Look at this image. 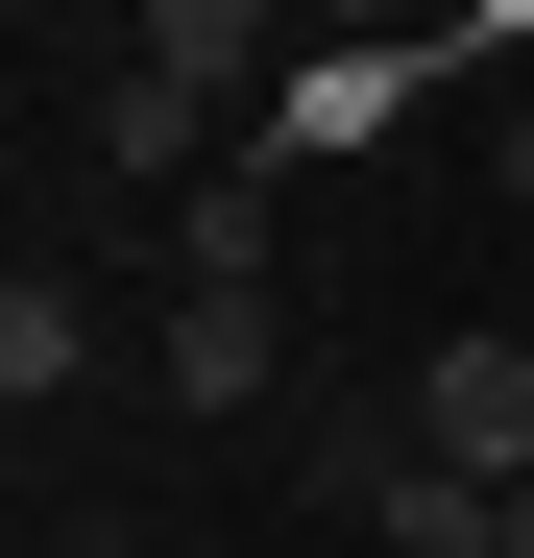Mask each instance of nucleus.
<instances>
[{
	"instance_id": "obj_3",
	"label": "nucleus",
	"mask_w": 534,
	"mask_h": 558,
	"mask_svg": "<svg viewBox=\"0 0 534 558\" xmlns=\"http://www.w3.org/2000/svg\"><path fill=\"white\" fill-rule=\"evenodd\" d=\"M267 364H292L267 292H195V316H170V413H267Z\"/></svg>"
},
{
	"instance_id": "obj_5",
	"label": "nucleus",
	"mask_w": 534,
	"mask_h": 558,
	"mask_svg": "<svg viewBox=\"0 0 534 558\" xmlns=\"http://www.w3.org/2000/svg\"><path fill=\"white\" fill-rule=\"evenodd\" d=\"M146 73H195V98H219V73H267V0H146Z\"/></svg>"
},
{
	"instance_id": "obj_2",
	"label": "nucleus",
	"mask_w": 534,
	"mask_h": 558,
	"mask_svg": "<svg viewBox=\"0 0 534 558\" xmlns=\"http://www.w3.org/2000/svg\"><path fill=\"white\" fill-rule=\"evenodd\" d=\"M73 122H98V170H122V195H195V122H219V98H195V73H146V49H122V73H98Z\"/></svg>"
},
{
	"instance_id": "obj_8",
	"label": "nucleus",
	"mask_w": 534,
	"mask_h": 558,
	"mask_svg": "<svg viewBox=\"0 0 534 558\" xmlns=\"http://www.w3.org/2000/svg\"><path fill=\"white\" fill-rule=\"evenodd\" d=\"M49 558H122V534H49Z\"/></svg>"
},
{
	"instance_id": "obj_1",
	"label": "nucleus",
	"mask_w": 534,
	"mask_h": 558,
	"mask_svg": "<svg viewBox=\"0 0 534 558\" xmlns=\"http://www.w3.org/2000/svg\"><path fill=\"white\" fill-rule=\"evenodd\" d=\"M413 461H437V486H534V340L510 316H462L413 364Z\"/></svg>"
},
{
	"instance_id": "obj_7",
	"label": "nucleus",
	"mask_w": 534,
	"mask_h": 558,
	"mask_svg": "<svg viewBox=\"0 0 534 558\" xmlns=\"http://www.w3.org/2000/svg\"><path fill=\"white\" fill-rule=\"evenodd\" d=\"M316 25H413V0H316Z\"/></svg>"
},
{
	"instance_id": "obj_9",
	"label": "nucleus",
	"mask_w": 534,
	"mask_h": 558,
	"mask_svg": "<svg viewBox=\"0 0 534 558\" xmlns=\"http://www.w3.org/2000/svg\"><path fill=\"white\" fill-rule=\"evenodd\" d=\"M510 558H534V486H510Z\"/></svg>"
},
{
	"instance_id": "obj_6",
	"label": "nucleus",
	"mask_w": 534,
	"mask_h": 558,
	"mask_svg": "<svg viewBox=\"0 0 534 558\" xmlns=\"http://www.w3.org/2000/svg\"><path fill=\"white\" fill-rule=\"evenodd\" d=\"M486 170H510V195H534V73H510V122H486Z\"/></svg>"
},
{
	"instance_id": "obj_4",
	"label": "nucleus",
	"mask_w": 534,
	"mask_h": 558,
	"mask_svg": "<svg viewBox=\"0 0 534 558\" xmlns=\"http://www.w3.org/2000/svg\"><path fill=\"white\" fill-rule=\"evenodd\" d=\"M73 364H98V316H73V267H25V292H0V413H49Z\"/></svg>"
}]
</instances>
